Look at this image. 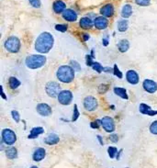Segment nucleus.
I'll use <instances>...</instances> for the list:
<instances>
[{"instance_id": "obj_36", "label": "nucleus", "mask_w": 157, "mask_h": 168, "mask_svg": "<svg viewBox=\"0 0 157 168\" xmlns=\"http://www.w3.org/2000/svg\"><path fill=\"white\" fill-rule=\"evenodd\" d=\"M135 2H136V4L139 5V6L146 7V6H149V5H150L151 0H135Z\"/></svg>"}, {"instance_id": "obj_25", "label": "nucleus", "mask_w": 157, "mask_h": 168, "mask_svg": "<svg viewBox=\"0 0 157 168\" xmlns=\"http://www.w3.org/2000/svg\"><path fill=\"white\" fill-rule=\"evenodd\" d=\"M139 110H140V112L141 113V114H143V115H149L150 116V114H151V112H152V108L149 106V105H147V104H144V103H141V104H140V106H139Z\"/></svg>"}, {"instance_id": "obj_47", "label": "nucleus", "mask_w": 157, "mask_h": 168, "mask_svg": "<svg viewBox=\"0 0 157 168\" xmlns=\"http://www.w3.org/2000/svg\"><path fill=\"white\" fill-rule=\"evenodd\" d=\"M96 138H97V140L99 141V144H100V145H104L103 140H102V138H101V136H100V135H97V136H96Z\"/></svg>"}, {"instance_id": "obj_17", "label": "nucleus", "mask_w": 157, "mask_h": 168, "mask_svg": "<svg viewBox=\"0 0 157 168\" xmlns=\"http://www.w3.org/2000/svg\"><path fill=\"white\" fill-rule=\"evenodd\" d=\"M65 3L63 2L62 0H56L53 5H52V8H53V11L57 14L59 13H64V11L65 10Z\"/></svg>"}, {"instance_id": "obj_32", "label": "nucleus", "mask_w": 157, "mask_h": 168, "mask_svg": "<svg viewBox=\"0 0 157 168\" xmlns=\"http://www.w3.org/2000/svg\"><path fill=\"white\" fill-rule=\"evenodd\" d=\"M70 65L72 66V68H73L74 71H80V70H81V65H80L79 63H77L76 61L72 60V61L70 62Z\"/></svg>"}, {"instance_id": "obj_40", "label": "nucleus", "mask_w": 157, "mask_h": 168, "mask_svg": "<svg viewBox=\"0 0 157 168\" xmlns=\"http://www.w3.org/2000/svg\"><path fill=\"white\" fill-rule=\"evenodd\" d=\"M93 56L92 55H90V54H87V57H86V60H87V65H88V66H93V64H94V63L95 62H93Z\"/></svg>"}, {"instance_id": "obj_24", "label": "nucleus", "mask_w": 157, "mask_h": 168, "mask_svg": "<svg viewBox=\"0 0 157 168\" xmlns=\"http://www.w3.org/2000/svg\"><path fill=\"white\" fill-rule=\"evenodd\" d=\"M118 48L120 52H126L129 48H130V42L128 40H121L119 43H118Z\"/></svg>"}, {"instance_id": "obj_33", "label": "nucleus", "mask_w": 157, "mask_h": 168, "mask_svg": "<svg viewBox=\"0 0 157 168\" xmlns=\"http://www.w3.org/2000/svg\"><path fill=\"white\" fill-rule=\"evenodd\" d=\"M68 26L66 24H57L55 26V29L61 32H65L67 30Z\"/></svg>"}, {"instance_id": "obj_8", "label": "nucleus", "mask_w": 157, "mask_h": 168, "mask_svg": "<svg viewBox=\"0 0 157 168\" xmlns=\"http://www.w3.org/2000/svg\"><path fill=\"white\" fill-rule=\"evenodd\" d=\"M57 98L60 104L64 106H67L69 104H71L73 100V94L70 90H63L61 91L59 96H57Z\"/></svg>"}, {"instance_id": "obj_16", "label": "nucleus", "mask_w": 157, "mask_h": 168, "mask_svg": "<svg viewBox=\"0 0 157 168\" xmlns=\"http://www.w3.org/2000/svg\"><path fill=\"white\" fill-rule=\"evenodd\" d=\"M46 156V151H45L44 148H37L35 150V152L33 153V155H32V158H33V161L35 162H41L43 161Z\"/></svg>"}, {"instance_id": "obj_46", "label": "nucleus", "mask_w": 157, "mask_h": 168, "mask_svg": "<svg viewBox=\"0 0 157 168\" xmlns=\"http://www.w3.org/2000/svg\"><path fill=\"white\" fill-rule=\"evenodd\" d=\"M89 38H90V36L88 35V34H84V35H83V40H84L85 42L88 41V40H89Z\"/></svg>"}, {"instance_id": "obj_26", "label": "nucleus", "mask_w": 157, "mask_h": 168, "mask_svg": "<svg viewBox=\"0 0 157 168\" xmlns=\"http://www.w3.org/2000/svg\"><path fill=\"white\" fill-rule=\"evenodd\" d=\"M6 155L8 159H16L18 157V151L15 147H10L6 150Z\"/></svg>"}, {"instance_id": "obj_2", "label": "nucleus", "mask_w": 157, "mask_h": 168, "mask_svg": "<svg viewBox=\"0 0 157 168\" xmlns=\"http://www.w3.org/2000/svg\"><path fill=\"white\" fill-rule=\"evenodd\" d=\"M74 73L75 71L72 68L71 65H62L56 72V77L59 81L65 84H69L74 80Z\"/></svg>"}, {"instance_id": "obj_6", "label": "nucleus", "mask_w": 157, "mask_h": 168, "mask_svg": "<svg viewBox=\"0 0 157 168\" xmlns=\"http://www.w3.org/2000/svg\"><path fill=\"white\" fill-rule=\"evenodd\" d=\"M2 142L7 145H13L17 142L16 133L10 129H4L2 130Z\"/></svg>"}, {"instance_id": "obj_20", "label": "nucleus", "mask_w": 157, "mask_h": 168, "mask_svg": "<svg viewBox=\"0 0 157 168\" xmlns=\"http://www.w3.org/2000/svg\"><path fill=\"white\" fill-rule=\"evenodd\" d=\"M93 21L90 18H87V17H84L80 20L79 21V25L82 29H89L93 27Z\"/></svg>"}, {"instance_id": "obj_35", "label": "nucleus", "mask_w": 157, "mask_h": 168, "mask_svg": "<svg viewBox=\"0 0 157 168\" xmlns=\"http://www.w3.org/2000/svg\"><path fill=\"white\" fill-rule=\"evenodd\" d=\"M11 115H12L13 120H15L16 122H20V113L17 110H12L11 111Z\"/></svg>"}, {"instance_id": "obj_21", "label": "nucleus", "mask_w": 157, "mask_h": 168, "mask_svg": "<svg viewBox=\"0 0 157 168\" xmlns=\"http://www.w3.org/2000/svg\"><path fill=\"white\" fill-rule=\"evenodd\" d=\"M132 7L131 5L127 4V5H124L122 9H121V16L122 18L124 19H128L132 16Z\"/></svg>"}, {"instance_id": "obj_12", "label": "nucleus", "mask_w": 157, "mask_h": 168, "mask_svg": "<svg viewBox=\"0 0 157 168\" xmlns=\"http://www.w3.org/2000/svg\"><path fill=\"white\" fill-rule=\"evenodd\" d=\"M126 79L131 85H137L140 82V76L134 70H129L126 73Z\"/></svg>"}, {"instance_id": "obj_18", "label": "nucleus", "mask_w": 157, "mask_h": 168, "mask_svg": "<svg viewBox=\"0 0 157 168\" xmlns=\"http://www.w3.org/2000/svg\"><path fill=\"white\" fill-rule=\"evenodd\" d=\"M60 137L55 133H50L44 139V143L48 145H55L59 143Z\"/></svg>"}, {"instance_id": "obj_45", "label": "nucleus", "mask_w": 157, "mask_h": 168, "mask_svg": "<svg viewBox=\"0 0 157 168\" xmlns=\"http://www.w3.org/2000/svg\"><path fill=\"white\" fill-rule=\"evenodd\" d=\"M122 151H123V150L121 149V150H119V151L118 152L117 156H116V159H117V160H119V159H120V155H121V153H122Z\"/></svg>"}, {"instance_id": "obj_5", "label": "nucleus", "mask_w": 157, "mask_h": 168, "mask_svg": "<svg viewBox=\"0 0 157 168\" xmlns=\"http://www.w3.org/2000/svg\"><path fill=\"white\" fill-rule=\"evenodd\" d=\"M45 91L47 95L51 97H56L61 93V86L54 81L48 82L45 86Z\"/></svg>"}, {"instance_id": "obj_23", "label": "nucleus", "mask_w": 157, "mask_h": 168, "mask_svg": "<svg viewBox=\"0 0 157 168\" xmlns=\"http://www.w3.org/2000/svg\"><path fill=\"white\" fill-rule=\"evenodd\" d=\"M8 85H9V87L11 89H17L20 87V86L21 85L20 81L15 77V76H10L9 79H8Z\"/></svg>"}, {"instance_id": "obj_11", "label": "nucleus", "mask_w": 157, "mask_h": 168, "mask_svg": "<svg viewBox=\"0 0 157 168\" xmlns=\"http://www.w3.org/2000/svg\"><path fill=\"white\" fill-rule=\"evenodd\" d=\"M143 89L150 94H154L157 91V83L151 79H145L142 83Z\"/></svg>"}, {"instance_id": "obj_38", "label": "nucleus", "mask_w": 157, "mask_h": 168, "mask_svg": "<svg viewBox=\"0 0 157 168\" xmlns=\"http://www.w3.org/2000/svg\"><path fill=\"white\" fill-rule=\"evenodd\" d=\"M29 4L33 7H35V8H39L40 7H41V0H29Z\"/></svg>"}, {"instance_id": "obj_9", "label": "nucleus", "mask_w": 157, "mask_h": 168, "mask_svg": "<svg viewBox=\"0 0 157 168\" xmlns=\"http://www.w3.org/2000/svg\"><path fill=\"white\" fill-rule=\"evenodd\" d=\"M101 125L107 132L111 133L115 130V122L112 118H110V117H108V116L104 117L101 120Z\"/></svg>"}, {"instance_id": "obj_27", "label": "nucleus", "mask_w": 157, "mask_h": 168, "mask_svg": "<svg viewBox=\"0 0 157 168\" xmlns=\"http://www.w3.org/2000/svg\"><path fill=\"white\" fill-rule=\"evenodd\" d=\"M128 28H129V22H128L127 20H119V22H118V29H119V31L124 32V31H126L128 29Z\"/></svg>"}, {"instance_id": "obj_28", "label": "nucleus", "mask_w": 157, "mask_h": 168, "mask_svg": "<svg viewBox=\"0 0 157 168\" xmlns=\"http://www.w3.org/2000/svg\"><path fill=\"white\" fill-rule=\"evenodd\" d=\"M118 149L114 146H110L108 148V153H109V156L112 159V158H115L117 156V153H118Z\"/></svg>"}, {"instance_id": "obj_15", "label": "nucleus", "mask_w": 157, "mask_h": 168, "mask_svg": "<svg viewBox=\"0 0 157 168\" xmlns=\"http://www.w3.org/2000/svg\"><path fill=\"white\" fill-rule=\"evenodd\" d=\"M63 18L69 22H74L77 20V14L73 9H65L63 13Z\"/></svg>"}, {"instance_id": "obj_7", "label": "nucleus", "mask_w": 157, "mask_h": 168, "mask_svg": "<svg viewBox=\"0 0 157 168\" xmlns=\"http://www.w3.org/2000/svg\"><path fill=\"white\" fill-rule=\"evenodd\" d=\"M98 103L97 100L95 96H86L84 99V107L86 108V110L87 111H94L97 108Z\"/></svg>"}, {"instance_id": "obj_44", "label": "nucleus", "mask_w": 157, "mask_h": 168, "mask_svg": "<svg viewBox=\"0 0 157 168\" xmlns=\"http://www.w3.org/2000/svg\"><path fill=\"white\" fill-rule=\"evenodd\" d=\"M102 43H103L104 46H108V45H109V40H108V38L103 39V40H102Z\"/></svg>"}, {"instance_id": "obj_29", "label": "nucleus", "mask_w": 157, "mask_h": 168, "mask_svg": "<svg viewBox=\"0 0 157 168\" xmlns=\"http://www.w3.org/2000/svg\"><path fill=\"white\" fill-rule=\"evenodd\" d=\"M113 74H114L115 76L119 77V79H121V78L123 77V73L120 72V70L119 69V67H118L117 64H114V66H113Z\"/></svg>"}, {"instance_id": "obj_10", "label": "nucleus", "mask_w": 157, "mask_h": 168, "mask_svg": "<svg viewBox=\"0 0 157 168\" xmlns=\"http://www.w3.org/2000/svg\"><path fill=\"white\" fill-rule=\"evenodd\" d=\"M36 110L43 117H49L52 113V108L48 104H46V103H40V104H38L37 107H36Z\"/></svg>"}, {"instance_id": "obj_30", "label": "nucleus", "mask_w": 157, "mask_h": 168, "mask_svg": "<svg viewBox=\"0 0 157 168\" xmlns=\"http://www.w3.org/2000/svg\"><path fill=\"white\" fill-rule=\"evenodd\" d=\"M92 68H93V70H95L96 72L97 73L103 72V69H104V67L101 65V64H99V63H97V62H95V63H94Z\"/></svg>"}, {"instance_id": "obj_1", "label": "nucleus", "mask_w": 157, "mask_h": 168, "mask_svg": "<svg viewBox=\"0 0 157 168\" xmlns=\"http://www.w3.org/2000/svg\"><path fill=\"white\" fill-rule=\"evenodd\" d=\"M54 43L52 35L49 32H43L39 35L35 42V50L40 53L49 52Z\"/></svg>"}, {"instance_id": "obj_41", "label": "nucleus", "mask_w": 157, "mask_h": 168, "mask_svg": "<svg viewBox=\"0 0 157 168\" xmlns=\"http://www.w3.org/2000/svg\"><path fill=\"white\" fill-rule=\"evenodd\" d=\"M110 139L112 143H117L119 141V136H118V134H111Z\"/></svg>"}, {"instance_id": "obj_22", "label": "nucleus", "mask_w": 157, "mask_h": 168, "mask_svg": "<svg viewBox=\"0 0 157 168\" xmlns=\"http://www.w3.org/2000/svg\"><path fill=\"white\" fill-rule=\"evenodd\" d=\"M114 93L115 95H117L118 96L121 97L122 99H125V100H128L129 99V96L127 94V91L125 88H122V87H114Z\"/></svg>"}, {"instance_id": "obj_13", "label": "nucleus", "mask_w": 157, "mask_h": 168, "mask_svg": "<svg viewBox=\"0 0 157 168\" xmlns=\"http://www.w3.org/2000/svg\"><path fill=\"white\" fill-rule=\"evenodd\" d=\"M108 25H109V20L103 16L97 17L94 20V26L97 29H105L108 27Z\"/></svg>"}, {"instance_id": "obj_49", "label": "nucleus", "mask_w": 157, "mask_h": 168, "mask_svg": "<svg viewBox=\"0 0 157 168\" xmlns=\"http://www.w3.org/2000/svg\"><path fill=\"white\" fill-rule=\"evenodd\" d=\"M125 168H129V167H125Z\"/></svg>"}, {"instance_id": "obj_39", "label": "nucleus", "mask_w": 157, "mask_h": 168, "mask_svg": "<svg viewBox=\"0 0 157 168\" xmlns=\"http://www.w3.org/2000/svg\"><path fill=\"white\" fill-rule=\"evenodd\" d=\"M109 89V86L108 85H105V84H102L98 86V92L99 93H106Z\"/></svg>"}, {"instance_id": "obj_31", "label": "nucleus", "mask_w": 157, "mask_h": 168, "mask_svg": "<svg viewBox=\"0 0 157 168\" xmlns=\"http://www.w3.org/2000/svg\"><path fill=\"white\" fill-rule=\"evenodd\" d=\"M79 116H80V113H79V111H78L77 105H76V104H74V115H73L72 121H73V122H74V121H76V120H78Z\"/></svg>"}, {"instance_id": "obj_42", "label": "nucleus", "mask_w": 157, "mask_h": 168, "mask_svg": "<svg viewBox=\"0 0 157 168\" xmlns=\"http://www.w3.org/2000/svg\"><path fill=\"white\" fill-rule=\"evenodd\" d=\"M0 94H1V96H2V98H3V99L7 100V96H6V95H5L4 88H3V86H1V92H0Z\"/></svg>"}, {"instance_id": "obj_43", "label": "nucleus", "mask_w": 157, "mask_h": 168, "mask_svg": "<svg viewBox=\"0 0 157 168\" xmlns=\"http://www.w3.org/2000/svg\"><path fill=\"white\" fill-rule=\"evenodd\" d=\"M103 72L113 73V68H110V67H104V69H103Z\"/></svg>"}, {"instance_id": "obj_4", "label": "nucleus", "mask_w": 157, "mask_h": 168, "mask_svg": "<svg viewBox=\"0 0 157 168\" xmlns=\"http://www.w3.org/2000/svg\"><path fill=\"white\" fill-rule=\"evenodd\" d=\"M4 46L7 51L11 53H16L20 50V41L15 36H11L6 40Z\"/></svg>"}, {"instance_id": "obj_37", "label": "nucleus", "mask_w": 157, "mask_h": 168, "mask_svg": "<svg viewBox=\"0 0 157 168\" xmlns=\"http://www.w3.org/2000/svg\"><path fill=\"white\" fill-rule=\"evenodd\" d=\"M102 126L101 125V120H96V121H93L90 123V127L92 129H99V127Z\"/></svg>"}, {"instance_id": "obj_48", "label": "nucleus", "mask_w": 157, "mask_h": 168, "mask_svg": "<svg viewBox=\"0 0 157 168\" xmlns=\"http://www.w3.org/2000/svg\"><path fill=\"white\" fill-rule=\"evenodd\" d=\"M30 168H39V167H37V166H31Z\"/></svg>"}, {"instance_id": "obj_19", "label": "nucleus", "mask_w": 157, "mask_h": 168, "mask_svg": "<svg viewBox=\"0 0 157 168\" xmlns=\"http://www.w3.org/2000/svg\"><path fill=\"white\" fill-rule=\"evenodd\" d=\"M43 132H44V129L43 127H34L31 129L28 136V139H36L39 137V135L43 134Z\"/></svg>"}, {"instance_id": "obj_3", "label": "nucleus", "mask_w": 157, "mask_h": 168, "mask_svg": "<svg viewBox=\"0 0 157 168\" xmlns=\"http://www.w3.org/2000/svg\"><path fill=\"white\" fill-rule=\"evenodd\" d=\"M25 64H26V66L29 69H32V70L39 69L46 64V57L44 55L32 54L26 58Z\"/></svg>"}, {"instance_id": "obj_34", "label": "nucleus", "mask_w": 157, "mask_h": 168, "mask_svg": "<svg viewBox=\"0 0 157 168\" xmlns=\"http://www.w3.org/2000/svg\"><path fill=\"white\" fill-rule=\"evenodd\" d=\"M150 131L152 134L157 135V120L154 121L151 125H150Z\"/></svg>"}, {"instance_id": "obj_14", "label": "nucleus", "mask_w": 157, "mask_h": 168, "mask_svg": "<svg viewBox=\"0 0 157 168\" xmlns=\"http://www.w3.org/2000/svg\"><path fill=\"white\" fill-rule=\"evenodd\" d=\"M100 14L105 18H110L114 14V7L112 4H107L100 8Z\"/></svg>"}]
</instances>
